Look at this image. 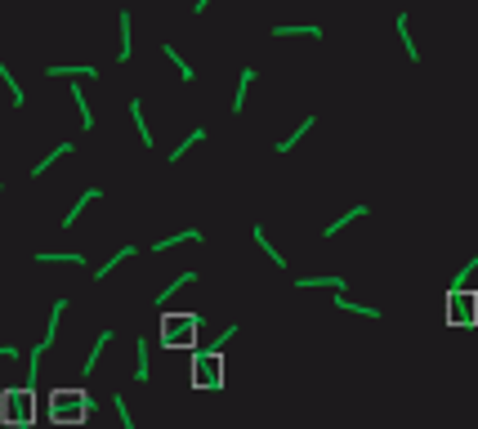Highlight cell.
Returning a JSON list of instances; mask_svg holds the SVG:
<instances>
[{"label":"cell","mask_w":478,"mask_h":429,"mask_svg":"<svg viewBox=\"0 0 478 429\" xmlns=\"http://www.w3.org/2000/svg\"><path fill=\"white\" fill-rule=\"evenodd\" d=\"M45 416H50V425H85L94 416V394L85 385H63V389H50V402H45Z\"/></svg>","instance_id":"obj_1"},{"label":"cell","mask_w":478,"mask_h":429,"mask_svg":"<svg viewBox=\"0 0 478 429\" xmlns=\"http://www.w3.org/2000/svg\"><path fill=\"white\" fill-rule=\"evenodd\" d=\"M41 421V394L32 385H5L0 389V425L5 429H32Z\"/></svg>","instance_id":"obj_2"},{"label":"cell","mask_w":478,"mask_h":429,"mask_svg":"<svg viewBox=\"0 0 478 429\" xmlns=\"http://www.w3.org/2000/svg\"><path fill=\"white\" fill-rule=\"evenodd\" d=\"M188 385L201 389V394H215V389L228 385V358H224V345H211V349H192L188 358Z\"/></svg>","instance_id":"obj_3"},{"label":"cell","mask_w":478,"mask_h":429,"mask_svg":"<svg viewBox=\"0 0 478 429\" xmlns=\"http://www.w3.org/2000/svg\"><path fill=\"white\" fill-rule=\"evenodd\" d=\"M201 313H161L157 317V345L161 349H197L201 340Z\"/></svg>","instance_id":"obj_4"},{"label":"cell","mask_w":478,"mask_h":429,"mask_svg":"<svg viewBox=\"0 0 478 429\" xmlns=\"http://www.w3.org/2000/svg\"><path fill=\"white\" fill-rule=\"evenodd\" d=\"M443 322L447 326H478V291L451 286L443 296Z\"/></svg>","instance_id":"obj_5"},{"label":"cell","mask_w":478,"mask_h":429,"mask_svg":"<svg viewBox=\"0 0 478 429\" xmlns=\"http://www.w3.org/2000/svg\"><path fill=\"white\" fill-rule=\"evenodd\" d=\"M130 121H134V130H139L143 148H157V139H152V130H148V112H143V99H130Z\"/></svg>","instance_id":"obj_6"},{"label":"cell","mask_w":478,"mask_h":429,"mask_svg":"<svg viewBox=\"0 0 478 429\" xmlns=\"http://www.w3.org/2000/svg\"><path fill=\"white\" fill-rule=\"evenodd\" d=\"M192 282H197V268H188V273H179L175 282H170V286H161V291H157V309H166V304L175 300L183 286H192Z\"/></svg>","instance_id":"obj_7"},{"label":"cell","mask_w":478,"mask_h":429,"mask_svg":"<svg viewBox=\"0 0 478 429\" xmlns=\"http://www.w3.org/2000/svg\"><path fill=\"white\" fill-rule=\"evenodd\" d=\"M36 264H72V268H85V255L81 251H36Z\"/></svg>","instance_id":"obj_8"},{"label":"cell","mask_w":478,"mask_h":429,"mask_svg":"<svg viewBox=\"0 0 478 429\" xmlns=\"http://www.w3.org/2000/svg\"><path fill=\"white\" fill-rule=\"evenodd\" d=\"M134 353H139V362H134V380H139V385H148V380H152V358H148V336H139V340H134Z\"/></svg>","instance_id":"obj_9"},{"label":"cell","mask_w":478,"mask_h":429,"mask_svg":"<svg viewBox=\"0 0 478 429\" xmlns=\"http://www.w3.org/2000/svg\"><path fill=\"white\" fill-rule=\"evenodd\" d=\"M251 85H255V67H241V72H237V90H232V107H228V112H241V107H246Z\"/></svg>","instance_id":"obj_10"},{"label":"cell","mask_w":478,"mask_h":429,"mask_svg":"<svg viewBox=\"0 0 478 429\" xmlns=\"http://www.w3.org/2000/svg\"><path fill=\"white\" fill-rule=\"evenodd\" d=\"M99 197H103V188H85V192H81V197H77V202H72V211L63 215V228H72V224H77V219L85 215V206H90V202H99Z\"/></svg>","instance_id":"obj_11"},{"label":"cell","mask_w":478,"mask_h":429,"mask_svg":"<svg viewBox=\"0 0 478 429\" xmlns=\"http://www.w3.org/2000/svg\"><path fill=\"white\" fill-rule=\"evenodd\" d=\"M161 54L170 58V63H175V72H179V81H188V85H192V81H197V72H192V63H188V58H183V54H179V50H175V45H170V41L161 45Z\"/></svg>","instance_id":"obj_12"},{"label":"cell","mask_w":478,"mask_h":429,"mask_svg":"<svg viewBox=\"0 0 478 429\" xmlns=\"http://www.w3.org/2000/svg\"><path fill=\"white\" fill-rule=\"evenodd\" d=\"M201 237H206L201 228H183V232H170V237L152 242V251H170V246H183V242H201Z\"/></svg>","instance_id":"obj_13"},{"label":"cell","mask_w":478,"mask_h":429,"mask_svg":"<svg viewBox=\"0 0 478 429\" xmlns=\"http://www.w3.org/2000/svg\"><path fill=\"white\" fill-rule=\"evenodd\" d=\"M362 215H366V202H358V206H353L349 215H336V224H326V228H322V237L331 242V237H336V232H345V228L353 224V219H362Z\"/></svg>","instance_id":"obj_14"},{"label":"cell","mask_w":478,"mask_h":429,"mask_svg":"<svg viewBox=\"0 0 478 429\" xmlns=\"http://www.w3.org/2000/svg\"><path fill=\"white\" fill-rule=\"evenodd\" d=\"M296 286H300V291H309V286H331V291H345L349 282L340 277V273H322V277H296Z\"/></svg>","instance_id":"obj_15"},{"label":"cell","mask_w":478,"mask_h":429,"mask_svg":"<svg viewBox=\"0 0 478 429\" xmlns=\"http://www.w3.org/2000/svg\"><path fill=\"white\" fill-rule=\"evenodd\" d=\"M251 237H255V246H260V251L268 255V260H273V268H286V255H281V251H273V242L264 237V224H255V228H251Z\"/></svg>","instance_id":"obj_16"},{"label":"cell","mask_w":478,"mask_h":429,"mask_svg":"<svg viewBox=\"0 0 478 429\" xmlns=\"http://www.w3.org/2000/svg\"><path fill=\"white\" fill-rule=\"evenodd\" d=\"M336 309H345V313H358V317H371V322H380V309H376V304H353V300H345V291H336Z\"/></svg>","instance_id":"obj_17"},{"label":"cell","mask_w":478,"mask_h":429,"mask_svg":"<svg viewBox=\"0 0 478 429\" xmlns=\"http://www.w3.org/2000/svg\"><path fill=\"white\" fill-rule=\"evenodd\" d=\"M107 345H112V331L103 326L99 336H94V349H90V358H85V376H90L94 367H99V358H103V349H107Z\"/></svg>","instance_id":"obj_18"},{"label":"cell","mask_w":478,"mask_h":429,"mask_svg":"<svg viewBox=\"0 0 478 429\" xmlns=\"http://www.w3.org/2000/svg\"><path fill=\"white\" fill-rule=\"evenodd\" d=\"M130 255H139V246H121V251H112V260H107V264H99V268H94V277H112V268H121V260H130Z\"/></svg>","instance_id":"obj_19"},{"label":"cell","mask_w":478,"mask_h":429,"mask_svg":"<svg viewBox=\"0 0 478 429\" xmlns=\"http://www.w3.org/2000/svg\"><path fill=\"white\" fill-rule=\"evenodd\" d=\"M99 77V67L94 63H63V67H45V77Z\"/></svg>","instance_id":"obj_20"},{"label":"cell","mask_w":478,"mask_h":429,"mask_svg":"<svg viewBox=\"0 0 478 429\" xmlns=\"http://www.w3.org/2000/svg\"><path fill=\"white\" fill-rule=\"evenodd\" d=\"M130 9H121V50H117V58H121V63H126V58L134 54V45H130Z\"/></svg>","instance_id":"obj_21"},{"label":"cell","mask_w":478,"mask_h":429,"mask_svg":"<svg viewBox=\"0 0 478 429\" xmlns=\"http://www.w3.org/2000/svg\"><path fill=\"white\" fill-rule=\"evenodd\" d=\"M309 130H313V117H304V121H300V126H296V130H291V134H286V139H281V143H277V152H291V148H296V143H300V139H304V134H309Z\"/></svg>","instance_id":"obj_22"},{"label":"cell","mask_w":478,"mask_h":429,"mask_svg":"<svg viewBox=\"0 0 478 429\" xmlns=\"http://www.w3.org/2000/svg\"><path fill=\"white\" fill-rule=\"evenodd\" d=\"M273 36H317V41H322V27H317V22H309V27H291V22H277Z\"/></svg>","instance_id":"obj_23"},{"label":"cell","mask_w":478,"mask_h":429,"mask_svg":"<svg viewBox=\"0 0 478 429\" xmlns=\"http://www.w3.org/2000/svg\"><path fill=\"white\" fill-rule=\"evenodd\" d=\"M72 103L81 107V126L85 130H94V112H90V103H85V94H81V85H72Z\"/></svg>","instance_id":"obj_24"},{"label":"cell","mask_w":478,"mask_h":429,"mask_svg":"<svg viewBox=\"0 0 478 429\" xmlns=\"http://www.w3.org/2000/svg\"><path fill=\"white\" fill-rule=\"evenodd\" d=\"M474 273H478V255H474V260H465V264L456 268V277H451V286H470V277H474ZM451 286H447V291H451Z\"/></svg>","instance_id":"obj_25"},{"label":"cell","mask_w":478,"mask_h":429,"mask_svg":"<svg viewBox=\"0 0 478 429\" xmlns=\"http://www.w3.org/2000/svg\"><path fill=\"white\" fill-rule=\"evenodd\" d=\"M67 152H72V143H58V148H54L50 157H45V161H36V166H32V175H45V170H50V166L58 161V157H67Z\"/></svg>","instance_id":"obj_26"},{"label":"cell","mask_w":478,"mask_h":429,"mask_svg":"<svg viewBox=\"0 0 478 429\" xmlns=\"http://www.w3.org/2000/svg\"><path fill=\"white\" fill-rule=\"evenodd\" d=\"M201 139H206V126H197V130H192V134H188V139H183V143H179V148H175V152H170V161H179V157H183V152H188V148H192V143H201Z\"/></svg>","instance_id":"obj_27"},{"label":"cell","mask_w":478,"mask_h":429,"mask_svg":"<svg viewBox=\"0 0 478 429\" xmlns=\"http://www.w3.org/2000/svg\"><path fill=\"white\" fill-rule=\"evenodd\" d=\"M112 407H117V416H121V429H134V411H130V402L117 394V398H112Z\"/></svg>","instance_id":"obj_28"},{"label":"cell","mask_w":478,"mask_h":429,"mask_svg":"<svg viewBox=\"0 0 478 429\" xmlns=\"http://www.w3.org/2000/svg\"><path fill=\"white\" fill-rule=\"evenodd\" d=\"M0 77H5V85H9V90H14V103H27V94H22V85L14 81V72H9L5 63H0Z\"/></svg>","instance_id":"obj_29"},{"label":"cell","mask_w":478,"mask_h":429,"mask_svg":"<svg viewBox=\"0 0 478 429\" xmlns=\"http://www.w3.org/2000/svg\"><path fill=\"white\" fill-rule=\"evenodd\" d=\"M398 36H402V45H407V58H416V45H411V36H407V14H398Z\"/></svg>","instance_id":"obj_30"},{"label":"cell","mask_w":478,"mask_h":429,"mask_svg":"<svg viewBox=\"0 0 478 429\" xmlns=\"http://www.w3.org/2000/svg\"><path fill=\"white\" fill-rule=\"evenodd\" d=\"M0 358H18V349L14 345H0Z\"/></svg>","instance_id":"obj_31"},{"label":"cell","mask_w":478,"mask_h":429,"mask_svg":"<svg viewBox=\"0 0 478 429\" xmlns=\"http://www.w3.org/2000/svg\"><path fill=\"white\" fill-rule=\"evenodd\" d=\"M206 5H211V0H192V14H206Z\"/></svg>","instance_id":"obj_32"}]
</instances>
